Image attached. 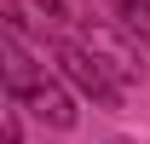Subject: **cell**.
<instances>
[{
  "label": "cell",
  "mask_w": 150,
  "mask_h": 144,
  "mask_svg": "<svg viewBox=\"0 0 150 144\" xmlns=\"http://www.w3.org/2000/svg\"><path fill=\"white\" fill-rule=\"evenodd\" d=\"M40 75H46V69H40L35 58H29L23 35H12V29H6V87H12V98H23V92L35 87Z\"/></svg>",
  "instance_id": "cell-4"
},
{
  "label": "cell",
  "mask_w": 150,
  "mask_h": 144,
  "mask_svg": "<svg viewBox=\"0 0 150 144\" xmlns=\"http://www.w3.org/2000/svg\"><path fill=\"white\" fill-rule=\"evenodd\" d=\"M0 12H6V29H12V35H23V0H0Z\"/></svg>",
  "instance_id": "cell-7"
},
{
  "label": "cell",
  "mask_w": 150,
  "mask_h": 144,
  "mask_svg": "<svg viewBox=\"0 0 150 144\" xmlns=\"http://www.w3.org/2000/svg\"><path fill=\"white\" fill-rule=\"evenodd\" d=\"M23 109H35L40 121H46V127H58V133H69V127L81 121V115H75V98H69V87H58L52 75H40L35 87L23 92Z\"/></svg>",
  "instance_id": "cell-3"
},
{
  "label": "cell",
  "mask_w": 150,
  "mask_h": 144,
  "mask_svg": "<svg viewBox=\"0 0 150 144\" xmlns=\"http://www.w3.org/2000/svg\"><path fill=\"white\" fill-rule=\"evenodd\" d=\"M29 6H35L46 23H64V18H69V0H29Z\"/></svg>",
  "instance_id": "cell-6"
},
{
  "label": "cell",
  "mask_w": 150,
  "mask_h": 144,
  "mask_svg": "<svg viewBox=\"0 0 150 144\" xmlns=\"http://www.w3.org/2000/svg\"><path fill=\"white\" fill-rule=\"evenodd\" d=\"M87 46H93L104 64H110L121 81H150V52L139 46V40H127V35H115V29H104V23H87Z\"/></svg>",
  "instance_id": "cell-2"
},
{
  "label": "cell",
  "mask_w": 150,
  "mask_h": 144,
  "mask_svg": "<svg viewBox=\"0 0 150 144\" xmlns=\"http://www.w3.org/2000/svg\"><path fill=\"white\" fill-rule=\"evenodd\" d=\"M23 98H12V109H6V144H23V115H18Z\"/></svg>",
  "instance_id": "cell-8"
},
{
  "label": "cell",
  "mask_w": 150,
  "mask_h": 144,
  "mask_svg": "<svg viewBox=\"0 0 150 144\" xmlns=\"http://www.w3.org/2000/svg\"><path fill=\"white\" fill-rule=\"evenodd\" d=\"M115 12H121V23H127L133 35H144L150 40V0H110Z\"/></svg>",
  "instance_id": "cell-5"
},
{
  "label": "cell",
  "mask_w": 150,
  "mask_h": 144,
  "mask_svg": "<svg viewBox=\"0 0 150 144\" xmlns=\"http://www.w3.org/2000/svg\"><path fill=\"white\" fill-rule=\"evenodd\" d=\"M52 58H58V75H64L81 98H93V104H104V109H121V75H115L87 40L58 35V40H52Z\"/></svg>",
  "instance_id": "cell-1"
}]
</instances>
